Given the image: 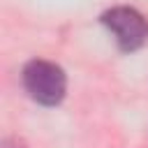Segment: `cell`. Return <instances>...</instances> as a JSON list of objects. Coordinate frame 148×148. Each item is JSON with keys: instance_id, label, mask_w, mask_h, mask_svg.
<instances>
[{"instance_id": "6da1fadb", "label": "cell", "mask_w": 148, "mask_h": 148, "mask_svg": "<svg viewBox=\"0 0 148 148\" xmlns=\"http://www.w3.org/2000/svg\"><path fill=\"white\" fill-rule=\"evenodd\" d=\"M21 81L25 92L42 106H58L67 92V76L60 65L35 58L23 65Z\"/></svg>"}, {"instance_id": "7a4b0ae2", "label": "cell", "mask_w": 148, "mask_h": 148, "mask_svg": "<svg viewBox=\"0 0 148 148\" xmlns=\"http://www.w3.org/2000/svg\"><path fill=\"white\" fill-rule=\"evenodd\" d=\"M102 25L113 35L120 51H139L148 42V18L134 7H111L102 14Z\"/></svg>"}, {"instance_id": "3957f363", "label": "cell", "mask_w": 148, "mask_h": 148, "mask_svg": "<svg viewBox=\"0 0 148 148\" xmlns=\"http://www.w3.org/2000/svg\"><path fill=\"white\" fill-rule=\"evenodd\" d=\"M2 148H25V143L21 139H16V136H9V139L2 141Z\"/></svg>"}]
</instances>
